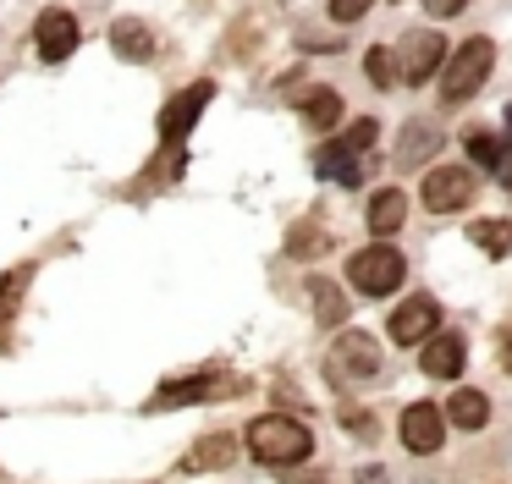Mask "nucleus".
I'll use <instances>...</instances> for the list:
<instances>
[{
	"label": "nucleus",
	"instance_id": "nucleus-1",
	"mask_svg": "<svg viewBox=\"0 0 512 484\" xmlns=\"http://www.w3.org/2000/svg\"><path fill=\"white\" fill-rule=\"evenodd\" d=\"M243 440H248V451H254L259 462H270V468H292V462H309V451H314V435L298 424V418H287V413H265V418H254Z\"/></svg>",
	"mask_w": 512,
	"mask_h": 484
},
{
	"label": "nucleus",
	"instance_id": "nucleus-2",
	"mask_svg": "<svg viewBox=\"0 0 512 484\" xmlns=\"http://www.w3.org/2000/svg\"><path fill=\"white\" fill-rule=\"evenodd\" d=\"M490 66H496V44H490V39L457 44V50L441 61V99H446V105H468V99L485 88Z\"/></svg>",
	"mask_w": 512,
	"mask_h": 484
},
{
	"label": "nucleus",
	"instance_id": "nucleus-3",
	"mask_svg": "<svg viewBox=\"0 0 512 484\" xmlns=\"http://www.w3.org/2000/svg\"><path fill=\"white\" fill-rule=\"evenodd\" d=\"M402 275H408V264H402V253L386 248V242L358 248L353 259H347V281H353L364 297H391L402 286Z\"/></svg>",
	"mask_w": 512,
	"mask_h": 484
},
{
	"label": "nucleus",
	"instance_id": "nucleus-4",
	"mask_svg": "<svg viewBox=\"0 0 512 484\" xmlns=\"http://www.w3.org/2000/svg\"><path fill=\"white\" fill-rule=\"evenodd\" d=\"M375 369H380L375 336H364V330H342L336 347H331V374H336V380H342V385H364Z\"/></svg>",
	"mask_w": 512,
	"mask_h": 484
},
{
	"label": "nucleus",
	"instance_id": "nucleus-5",
	"mask_svg": "<svg viewBox=\"0 0 512 484\" xmlns=\"http://www.w3.org/2000/svg\"><path fill=\"white\" fill-rule=\"evenodd\" d=\"M441 61H446V39H441V33H430V28L408 33V39L397 44V77H402V83H424Z\"/></svg>",
	"mask_w": 512,
	"mask_h": 484
},
{
	"label": "nucleus",
	"instance_id": "nucleus-6",
	"mask_svg": "<svg viewBox=\"0 0 512 484\" xmlns=\"http://www.w3.org/2000/svg\"><path fill=\"white\" fill-rule=\"evenodd\" d=\"M468 198H474V171H468V165H435V171L424 176V204H430L435 215L463 209Z\"/></svg>",
	"mask_w": 512,
	"mask_h": 484
},
{
	"label": "nucleus",
	"instance_id": "nucleus-7",
	"mask_svg": "<svg viewBox=\"0 0 512 484\" xmlns=\"http://www.w3.org/2000/svg\"><path fill=\"white\" fill-rule=\"evenodd\" d=\"M210 94H215V83H193L188 94L171 99V105L160 110V138H166V143H182V138H188V127L199 121V110L210 105Z\"/></svg>",
	"mask_w": 512,
	"mask_h": 484
},
{
	"label": "nucleus",
	"instance_id": "nucleus-8",
	"mask_svg": "<svg viewBox=\"0 0 512 484\" xmlns=\"http://www.w3.org/2000/svg\"><path fill=\"white\" fill-rule=\"evenodd\" d=\"M397 429H402V446H408L413 457H430V451L446 440V418L435 413V407H424V402H413Z\"/></svg>",
	"mask_w": 512,
	"mask_h": 484
},
{
	"label": "nucleus",
	"instance_id": "nucleus-9",
	"mask_svg": "<svg viewBox=\"0 0 512 484\" xmlns=\"http://www.w3.org/2000/svg\"><path fill=\"white\" fill-rule=\"evenodd\" d=\"M34 39H39V55L45 61H67L72 50H78V22H72V11H39L34 22Z\"/></svg>",
	"mask_w": 512,
	"mask_h": 484
},
{
	"label": "nucleus",
	"instance_id": "nucleus-10",
	"mask_svg": "<svg viewBox=\"0 0 512 484\" xmlns=\"http://www.w3.org/2000/svg\"><path fill=\"white\" fill-rule=\"evenodd\" d=\"M435 325H441V308H435V297H408V303H402L397 314H391V336H397L402 347L424 341Z\"/></svg>",
	"mask_w": 512,
	"mask_h": 484
},
{
	"label": "nucleus",
	"instance_id": "nucleus-11",
	"mask_svg": "<svg viewBox=\"0 0 512 484\" xmlns=\"http://www.w3.org/2000/svg\"><path fill=\"white\" fill-rule=\"evenodd\" d=\"M424 374H430V380H457V374H463V363H468V352H463V336H424Z\"/></svg>",
	"mask_w": 512,
	"mask_h": 484
},
{
	"label": "nucleus",
	"instance_id": "nucleus-12",
	"mask_svg": "<svg viewBox=\"0 0 512 484\" xmlns=\"http://www.w3.org/2000/svg\"><path fill=\"white\" fill-rule=\"evenodd\" d=\"M111 44H116L122 61H149V55H155V33H149L144 22H133V17H122L111 28Z\"/></svg>",
	"mask_w": 512,
	"mask_h": 484
},
{
	"label": "nucleus",
	"instance_id": "nucleus-13",
	"mask_svg": "<svg viewBox=\"0 0 512 484\" xmlns=\"http://www.w3.org/2000/svg\"><path fill=\"white\" fill-rule=\"evenodd\" d=\"M402 220H408V198H402L397 187H380V193L369 198V226H375L380 237H391Z\"/></svg>",
	"mask_w": 512,
	"mask_h": 484
},
{
	"label": "nucleus",
	"instance_id": "nucleus-14",
	"mask_svg": "<svg viewBox=\"0 0 512 484\" xmlns=\"http://www.w3.org/2000/svg\"><path fill=\"white\" fill-rule=\"evenodd\" d=\"M314 165H320V176H336V182H347V187H353L358 176H364V171H358V149H347L342 138L325 143V149L314 154Z\"/></svg>",
	"mask_w": 512,
	"mask_h": 484
},
{
	"label": "nucleus",
	"instance_id": "nucleus-15",
	"mask_svg": "<svg viewBox=\"0 0 512 484\" xmlns=\"http://www.w3.org/2000/svg\"><path fill=\"white\" fill-rule=\"evenodd\" d=\"M237 440L232 435H204V446H193L188 457H182V473H204V468H221V462H232Z\"/></svg>",
	"mask_w": 512,
	"mask_h": 484
},
{
	"label": "nucleus",
	"instance_id": "nucleus-16",
	"mask_svg": "<svg viewBox=\"0 0 512 484\" xmlns=\"http://www.w3.org/2000/svg\"><path fill=\"white\" fill-rule=\"evenodd\" d=\"M435 149H441V132H435L430 121H413V127L402 132V143H397V160L402 165H419V160H430Z\"/></svg>",
	"mask_w": 512,
	"mask_h": 484
},
{
	"label": "nucleus",
	"instance_id": "nucleus-17",
	"mask_svg": "<svg viewBox=\"0 0 512 484\" xmlns=\"http://www.w3.org/2000/svg\"><path fill=\"white\" fill-rule=\"evenodd\" d=\"M446 413H452V424L457 429H485V418H490V402H485V391H452V407H446Z\"/></svg>",
	"mask_w": 512,
	"mask_h": 484
},
{
	"label": "nucleus",
	"instance_id": "nucleus-18",
	"mask_svg": "<svg viewBox=\"0 0 512 484\" xmlns=\"http://www.w3.org/2000/svg\"><path fill=\"white\" fill-rule=\"evenodd\" d=\"M210 391H215V380H210V374H193V380H171V385H160L155 407H182V402H210Z\"/></svg>",
	"mask_w": 512,
	"mask_h": 484
},
{
	"label": "nucleus",
	"instance_id": "nucleus-19",
	"mask_svg": "<svg viewBox=\"0 0 512 484\" xmlns=\"http://www.w3.org/2000/svg\"><path fill=\"white\" fill-rule=\"evenodd\" d=\"M309 297H314V314H320V325H342V319H347V297L336 292L331 281H320V275H314V281H309Z\"/></svg>",
	"mask_w": 512,
	"mask_h": 484
},
{
	"label": "nucleus",
	"instance_id": "nucleus-20",
	"mask_svg": "<svg viewBox=\"0 0 512 484\" xmlns=\"http://www.w3.org/2000/svg\"><path fill=\"white\" fill-rule=\"evenodd\" d=\"M303 121H309V127H336V121H342V99L331 94V88H320V94H303Z\"/></svg>",
	"mask_w": 512,
	"mask_h": 484
},
{
	"label": "nucleus",
	"instance_id": "nucleus-21",
	"mask_svg": "<svg viewBox=\"0 0 512 484\" xmlns=\"http://www.w3.org/2000/svg\"><path fill=\"white\" fill-rule=\"evenodd\" d=\"M468 237H474L485 253H496V259H501V253H512V220H474Z\"/></svg>",
	"mask_w": 512,
	"mask_h": 484
},
{
	"label": "nucleus",
	"instance_id": "nucleus-22",
	"mask_svg": "<svg viewBox=\"0 0 512 484\" xmlns=\"http://www.w3.org/2000/svg\"><path fill=\"white\" fill-rule=\"evenodd\" d=\"M364 66H369V77H375V88H391V83H397V66H391V50H386V44H375V50L364 55Z\"/></svg>",
	"mask_w": 512,
	"mask_h": 484
},
{
	"label": "nucleus",
	"instance_id": "nucleus-23",
	"mask_svg": "<svg viewBox=\"0 0 512 484\" xmlns=\"http://www.w3.org/2000/svg\"><path fill=\"white\" fill-rule=\"evenodd\" d=\"M468 154H474V165H496L501 138H490V132H474V138H468Z\"/></svg>",
	"mask_w": 512,
	"mask_h": 484
},
{
	"label": "nucleus",
	"instance_id": "nucleus-24",
	"mask_svg": "<svg viewBox=\"0 0 512 484\" xmlns=\"http://www.w3.org/2000/svg\"><path fill=\"white\" fill-rule=\"evenodd\" d=\"M375 132H380V127L364 116V121H353V127H347V138H342V143H347V149H358V154H369V143H375Z\"/></svg>",
	"mask_w": 512,
	"mask_h": 484
},
{
	"label": "nucleus",
	"instance_id": "nucleus-25",
	"mask_svg": "<svg viewBox=\"0 0 512 484\" xmlns=\"http://www.w3.org/2000/svg\"><path fill=\"white\" fill-rule=\"evenodd\" d=\"M369 6H375V0H331V17L336 22H358Z\"/></svg>",
	"mask_w": 512,
	"mask_h": 484
},
{
	"label": "nucleus",
	"instance_id": "nucleus-26",
	"mask_svg": "<svg viewBox=\"0 0 512 484\" xmlns=\"http://www.w3.org/2000/svg\"><path fill=\"white\" fill-rule=\"evenodd\" d=\"M490 171L501 176V187H512V143H501V154H496V165Z\"/></svg>",
	"mask_w": 512,
	"mask_h": 484
},
{
	"label": "nucleus",
	"instance_id": "nucleus-27",
	"mask_svg": "<svg viewBox=\"0 0 512 484\" xmlns=\"http://www.w3.org/2000/svg\"><path fill=\"white\" fill-rule=\"evenodd\" d=\"M424 6H430V17H457L468 0H424Z\"/></svg>",
	"mask_w": 512,
	"mask_h": 484
},
{
	"label": "nucleus",
	"instance_id": "nucleus-28",
	"mask_svg": "<svg viewBox=\"0 0 512 484\" xmlns=\"http://www.w3.org/2000/svg\"><path fill=\"white\" fill-rule=\"evenodd\" d=\"M6 297H12V281H0V303H6ZM0 314H6V308H0Z\"/></svg>",
	"mask_w": 512,
	"mask_h": 484
}]
</instances>
